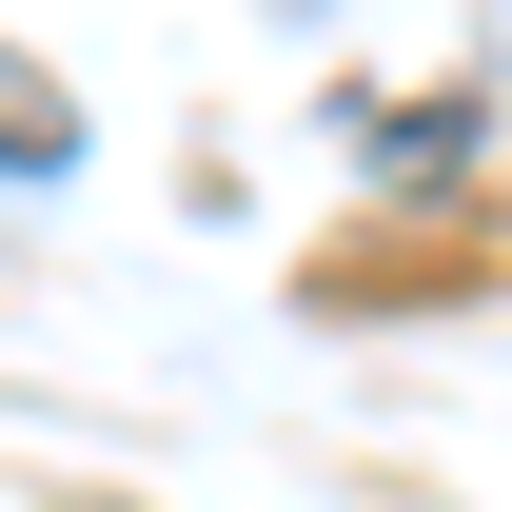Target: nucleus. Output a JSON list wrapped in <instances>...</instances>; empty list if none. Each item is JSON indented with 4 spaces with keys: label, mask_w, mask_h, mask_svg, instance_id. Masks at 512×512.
Returning <instances> with one entry per match:
<instances>
[{
    "label": "nucleus",
    "mask_w": 512,
    "mask_h": 512,
    "mask_svg": "<svg viewBox=\"0 0 512 512\" xmlns=\"http://www.w3.org/2000/svg\"><path fill=\"white\" fill-rule=\"evenodd\" d=\"M0 158H20V178H40V158H79V119L40 99V79H0Z\"/></svg>",
    "instance_id": "f257e3e1"
}]
</instances>
